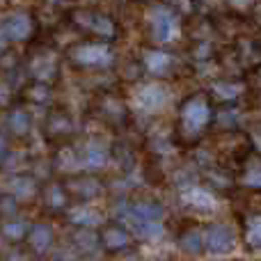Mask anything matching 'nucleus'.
<instances>
[{
    "mask_svg": "<svg viewBox=\"0 0 261 261\" xmlns=\"http://www.w3.org/2000/svg\"><path fill=\"white\" fill-rule=\"evenodd\" d=\"M204 245L208 248V252L213 254H225V252H231L236 245V236L231 231V227L227 225H213L206 229L204 234Z\"/></svg>",
    "mask_w": 261,
    "mask_h": 261,
    "instance_id": "obj_1",
    "label": "nucleus"
},
{
    "mask_svg": "<svg viewBox=\"0 0 261 261\" xmlns=\"http://www.w3.org/2000/svg\"><path fill=\"white\" fill-rule=\"evenodd\" d=\"M151 28H153V37L158 41H172L179 35V23H176L174 14L165 7H156L151 12Z\"/></svg>",
    "mask_w": 261,
    "mask_h": 261,
    "instance_id": "obj_2",
    "label": "nucleus"
},
{
    "mask_svg": "<svg viewBox=\"0 0 261 261\" xmlns=\"http://www.w3.org/2000/svg\"><path fill=\"white\" fill-rule=\"evenodd\" d=\"M170 94H167L165 87L161 85H144L135 92V106L140 110H147V113H153V110H161L163 106L167 103Z\"/></svg>",
    "mask_w": 261,
    "mask_h": 261,
    "instance_id": "obj_3",
    "label": "nucleus"
},
{
    "mask_svg": "<svg viewBox=\"0 0 261 261\" xmlns=\"http://www.w3.org/2000/svg\"><path fill=\"white\" fill-rule=\"evenodd\" d=\"M30 30H32V21H30V16L23 12L12 14V16L5 21V35L12 41H23L30 35Z\"/></svg>",
    "mask_w": 261,
    "mask_h": 261,
    "instance_id": "obj_4",
    "label": "nucleus"
},
{
    "mask_svg": "<svg viewBox=\"0 0 261 261\" xmlns=\"http://www.w3.org/2000/svg\"><path fill=\"white\" fill-rule=\"evenodd\" d=\"M184 122H186V126H188L190 130H199L202 126H206V122H208L206 103H204L202 99L190 101V103L186 106V110H184Z\"/></svg>",
    "mask_w": 261,
    "mask_h": 261,
    "instance_id": "obj_5",
    "label": "nucleus"
},
{
    "mask_svg": "<svg viewBox=\"0 0 261 261\" xmlns=\"http://www.w3.org/2000/svg\"><path fill=\"white\" fill-rule=\"evenodd\" d=\"M126 220H128L130 229H133L138 236H142V239H161L163 236V227L158 225L156 220H140V218H135L133 213H128Z\"/></svg>",
    "mask_w": 261,
    "mask_h": 261,
    "instance_id": "obj_6",
    "label": "nucleus"
},
{
    "mask_svg": "<svg viewBox=\"0 0 261 261\" xmlns=\"http://www.w3.org/2000/svg\"><path fill=\"white\" fill-rule=\"evenodd\" d=\"M76 60L83 64H108L110 53L106 46H83L76 50Z\"/></svg>",
    "mask_w": 261,
    "mask_h": 261,
    "instance_id": "obj_7",
    "label": "nucleus"
},
{
    "mask_svg": "<svg viewBox=\"0 0 261 261\" xmlns=\"http://www.w3.org/2000/svg\"><path fill=\"white\" fill-rule=\"evenodd\" d=\"M184 199L197 208H216V197L202 188H188L184 195Z\"/></svg>",
    "mask_w": 261,
    "mask_h": 261,
    "instance_id": "obj_8",
    "label": "nucleus"
},
{
    "mask_svg": "<svg viewBox=\"0 0 261 261\" xmlns=\"http://www.w3.org/2000/svg\"><path fill=\"white\" fill-rule=\"evenodd\" d=\"M50 241H53L50 227H46V225H37L35 229L30 231V245L37 250V252H46V250L50 248Z\"/></svg>",
    "mask_w": 261,
    "mask_h": 261,
    "instance_id": "obj_9",
    "label": "nucleus"
},
{
    "mask_svg": "<svg viewBox=\"0 0 261 261\" xmlns=\"http://www.w3.org/2000/svg\"><path fill=\"white\" fill-rule=\"evenodd\" d=\"M126 243H128V236L122 229H108L103 234V245L108 250H122L126 248Z\"/></svg>",
    "mask_w": 261,
    "mask_h": 261,
    "instance_id": "obj_10",
    "label": "nucleus"
},
{
    "mask_svg": "<svg viewBox=\"0 0 261 261\" xmlns=\"http://www.w3.org/2000/svg\"><path fill=\"white\" fill-rule=\"evenodd\" d=\"M163 213V208L158 204H149V202H142V204H135L133 206V216L140 218V220H158Z\"/></svg>",
    "mask_w": 261,
    "mask_h": 261,
    "instance_id": "obj_11",
    "label": "nucleus"
},
{
    "mask_svg": "<svg viewBox=\"0 0 261 261\" xmlns=\"http://www.w3.org/2000/svg\"><path fill=\"white\" fill-rule=\"evenodd\" d=\"M147 67H149V71H153V73H163L170 67V55L161 53V50L147 53Z\"/></svg>",
    "mask_w": 261,
    "mask_h": 261,
    "instance_id": "obj_12",
    "label": "nucleus"
},
{
    "mask_svg": "<svg viewBox=\"0 0 261 261\" xmlns=\"http://www.w3.org/2000/svg\"><path fill=\"white\" fill-rule=\"evenodd\" d=\"M9 128L18 135L28 133V128H30V117H28L23 110H14V113L9 115Z\"/></svg>",
    "mask_w": 261,
    "mask_h": 261,
    "instance_id": "obj_13",
    "label": "nucleus"
},
{
    "mask_svg": "<svg viewBox=\"0 0 261 261\" xmlns=\"http://www.w3.org/2000/svg\"><path fill=\"white\" fill-rule=\"evenodd\" d=\"M83 163H85L87 167H101L106 163V151L101 147H96V144H90V147L85 149V158H83Z\"/></svg>",
    "mask_w": 261,
    "mask_h": 261,
    "instance_id": "obj_14",
    "label": "nucleus"
},
{
    "mask_svg": "<svg viewBox=\"0 0 261 261\" xmlns=\"http://www.w3.org/2000/svg\"><path fill=\"white\" fill-rule=\"evenodd\" d=\"M202 243H204V239L197 234V231H188V234L181 239V248H184L186 252H190V254L199 252V250H202Z\"/></svg>",
    "mask_w": 261,
    "mask_h": 261,
    "instance_id": "obj_15",
    "label": "nucleus"
},
{
    "mask_svg": "<svg viewBox=\"0 0 261 261\" xmlns=\"http://www.w3.org/2000/svg\"><path fill=\"white\" fill-rule=\"evenodd\" d=\"M12 190L16 197L28 199V197H32V193H35V184H32L30 179H16L12 184Z\"/></svg>",
    "mask_w": 261,
    "mask_h": 261,
    "instance_id": "obj_16",
    "label": "nucleus"
},
{
    "mask_svg": "<svg viewBox=\"0 0 261 261\" xmlns=\"http://www.w3.org/2000/svg\"><path fill=\"white\" fill-rule=\"evenodd\" d=\"M25 225L23 222H7V225L3 227V236L9 241H21L23 236H25Z\"/></svg>",
    "mask_w": 261,
    "mask_h": 261,
    "instance_id": "obj_17",
    "label": "nucleus"
},
{
    "mask_svg": "<svg viewBox=\"0 0 261 261\" xmlns=\"http://www.w3.org/2000/svg\"><path fill=\"white\" fill-rule=\"evenodd\" d=\"M248 243L252 248H261V218H252L248 222Z\"/></svg>",
    "mask_w": 261,
    "mask_h": 261,
    "instance_id": "obj_18",
    "label": "nucleus"
},
{
    "mask_svg": "<svg viewBox=\"0 0 261 261\" xmlns=\"http://www.w3.org/2000/svg\"><path fill=\"white\" fill-rule=\"evenodd\" d=\"M73 222H78V225H85V227H94L101 222V218L96 216L94 211H76L73 213Z\"/></svg>",
    "mask_w": 261,
    "mask_h": 261,
    "instance_id": "obj_19",
    "label": "nucleus"
},
{
    "mask_svg": "<svg viewBox=\"0 0 261 261\" xmlns=\"http://www.w3.org/2000/svg\"><path fill=\"white\" fill-rule=\"evenodd\" d=\"M216 92L222 96V99H231V96L239 94V87H231V85H227V83H218Z\"/></svg>",
    "mask_w": 261,
    "mask_h": 261,
    "instance_id": "obj_20",
    "label": "nucleus"
},
{
    "mask_svg": "<svg viewBox=\"0 0 261 261\" xmlns=\"http://www.w3.org/2000/svg\"><path fill=\"white\" fill-rule=\"evenodd\" d=\"M94 28L96 32H106V35H113V23L108 18H96L94 21Z\"/></svg>",
    "mask_w": 261,
    "mask_h": 261,
    "instance_id": "obj_21",
    "label": "nucleus"
},
{
    "mask_svg": "<svg viewBox=\"0 0 261 261\" xmlns=\"http://www.w3.org/2000/svg\"><path fill=\"white\" fill-rule=\"evenodd\" d=\"M48 202L53 204V206H62V204H64V195H62V190H60V188H50Z\"/></svg>",
    "mask_w": 261,
    "mask_h": 261,
    "instance_id": "obj_22",
    "label": "nucleus"
},
{
    "mask_svg": "<svg viewBox=\"0 0 261 261\" xmlns=\"http://www.w3.org/2000/svg\"><path fill=\"white\" fill-rule=\"evenodd\" d=\"M245 184H248V186H254V188H261V170L250 172L248 179H245Z\"/></svg>",
    "mask_w": 261,
    "mask_h": 261,
    "instance_id": "obj_23",
    "label": "nucleus"
},
{
    "mask_svg": "<svg viewBox=\"0 0 261 261\" xmlns=\"http://www.w3.org/2000/svg\"><path fill=\"white\" fill-rule=\"evenodd\" d=\"M7 94H9V92H7V87H5L3 83H0V106H3L5 101H7Z\"/></svg>",
    "mask_w": 261,
    "mask_h": 261,
    "instance_id": "obj_24",
    "label": "nucleus"
},
{
    "mask_svg": "<svg viewBox=\"0 0 261 261\" xmlns=\"http://www.w3.org/2000/svg\"><path fill=\"white\" fill-rule=\"evenodd\" d=\"M5 149H7V142H5V138H3V135H0V158H3Z\"/></svg>",
    "mask_w": 261,
    "mask_h": 261,
    "instance_id": "obj_25",
    "label": "nucleus"
},
{
    "mask_svg": "<svg viewBox=\"0 0 261 261\" xmlns=\"http://www.w3.org/2000/svg\"><path fill=\"white\" fill-rule=\"evenodd\" d=\"M7 261H28L25 257H21V254H12V257H9Z\"/></svg>",
    "mask_w": 261,
    "mask_h": 261,
    "instance_id": "obj_26",
    "label": "nucleus"
},
{
    "mask_svg": "<svg viewBox=\"0 0 261 261\" xmlns=\"http://www.w3.org/2000/svg\"><path fill=\"white\" fill-rule=\"evenodd\" d=\"M234 5H239V7H243V5H248V3H252V0H231Z\"/></svg>",
    "mask_w": 261,
    "mask_h": 261,
    "instance_id": "obj_27",
    "label": "nucleus"
}]
</instances>
